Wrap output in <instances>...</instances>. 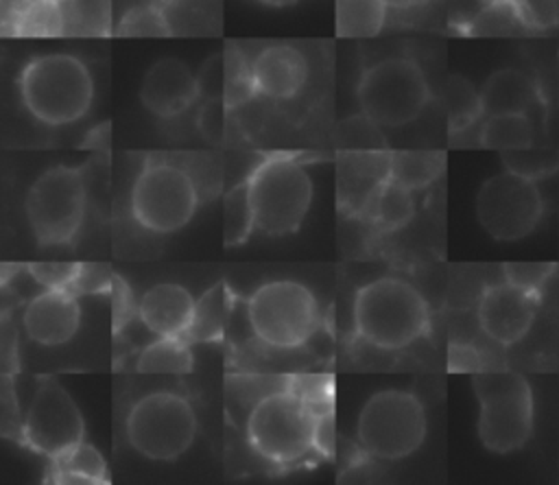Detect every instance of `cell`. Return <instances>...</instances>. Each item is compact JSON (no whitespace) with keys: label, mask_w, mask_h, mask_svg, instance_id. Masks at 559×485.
Wrapping results in <instances>:
<instances>
[{"label":"cell","mask_w":559,"mask_h":485,"mask_svg":"<svg viewBox=\"0 0 559 485\" xmlns=\"http://www.w3.org/2000/svg\"><path fill=\"white\" fill-rule=\"evenodd\" d=\"M258 2L269 4V7H290V4H295L297 0H258Z\"/></svg>","instance_id":"cell-43"},{"label":"cell","mask_w":559,"mask_h":485,"mask_svg":"<svg viewBox=\"0 0 559 485\" xmlns=\"http://www.w3.org/2000/svg\"><path fill=\"white\" fill-rule=\"evenodd\" d=\"M50 459V472L55 483H107V465L98 450L85 441H79Z\"/></svg>","instance_id":"cell-21"},{"label":"cell","mask_w":559,"mask_h":485,"mask_svg":"<svg viewBox=\"0 0 559 485\" xmlns=\"http://www.w3.org/2000/svg\"><path fill=\"white\" fill-rule=\"evenodd\" d=\"M391 179V153H343L338 164V197L354 212H367L382 184Z\"/></svg>","instance_id":"cell-17"},{"label":"cell","mask_w":559,"mask_h":485,"mask_svg":"<svg viewBox=\"0 0 559 485\" xmlns=\"http://www.w3.org/2000/svg\"><path fill=\"white\" fill-rule=\"evenodd\" d=\"M81 321V306L76 293L70 288H44L35 295L22 315L24 330L31 341L39 345H61L70 341Z\"/></svg>","instance_id":"cell-16"},{"label":"cell","mask_w":559,"mask_h":485,"mask_svg":"<svg viewBox=\"0 0 559 485\" xmlns=\"http://www.w3.org/2000/svg\"><path fill=\"white\" fill-rule=\"evenodd\" d=\"M114 284V275L103 264H81L79 277L72 284V293H98Z\"/></svg>","instance_id":"cell-39"},{"label":"cell","mask_w":559,"mask_h":485,"mask_svg":"<svg viewBox=\"0 0 559 485\" xmlns=\"http://www.w3.org/2000/svg\"><path fill=\"white\" fill-rule=\"evenodd\" d=\"M114 330L118 332L120 326H124L131 317V295H129V288L127 284L114 275Z\"/></svg>","instance_id":"cell-41"},{"label":"cell","mask_w":559,"mask_h":485,"mask_svg":"<svg viewBox=\"0 0 559 485\" xmlns=\"http://www.w3.org/2000/svg\"><path fill=\"white\" fill-rule=\"evenodd\" d=\"M424 295L402 277H378L354 297V326L362 341L380 350H402L428 332Z\"/></svg>","instance_id":"cell-2"},{"label":"cell","mask_w":559,"mask_h":485,"mask_svg":"<svg viewBox=\"0 0 559 485\" xmlns=\"http://www.w3.org/2000/svg\"><path fill=\"white\" fill-rule=\"evenodd\" d=\"M199 192L192 177L168 162H148L131 188V214L148 232L173 234L197 212Z\"/></svg>","instance_id":"cell-11"},{"label":"cell","mask_w":559,"mask_h":485,"mask_svg":"<svg viewBox=\"0 0 559 485\" xmlns=\"http://www.w3.org/2000/svg\"><path fill=\"white\" fill-rule=\"evenodd\" d=\"M11 35L59 37L66 35L63 7L57 0H20L11 13Z\"/></svg>","instance_id":"cell-22"},{"label":"cell","mask_w":559,"mask_h":485,"mask_svg":"<svg viewBox=\"0 0 559 485\" xmlns=\"http://www.w3.org/2000/svg\"><path fill=\"white\" fill-rule=\"evenodd\" d=\"M255 229V214L247 181L231 188L223 199V245L238 247Z\"/></svg>","instance_id":"cell-29"},{"label":"cell","mask_w":559,"mask_h":485,"mask_svg":"<svg viewBox=\"0 0 559 485\" xmlns=\"http://www.w3.org/2000/svg\"><path fill=\"white\" fill-rule=\"evenodd\" d=\"M544 212L535 179L504 170L489 177L476 197V216L485 232L498 240L528 236Z\"/></svg>","instance_id":"cell-12"},{"label":"cell","mask_w":559,"mask_h":485,"mask_svg":"<svg viewBox=\"0 0 559 485\" xmlns=\"http://www.w3.org/2000/svg\"><path fill=\"white\" fill-rule=\"evenodd\" d=\"M384 0H336L338 37H373L386 20Z\"/></svg>","instance_id":"cell-25"},{"label":"cell","mask_w":559,"mask_h":485,"mask_svg":"<svg viewBox=\"0 0 559 485\" xmlns=\"http://www.w3.org/2000/svg\"><path fill=\"white\" fill-rule=\"evenodd\" d=\"M83 415L72 395L55 378H41L22 424L24 441L33 450L55 457L83 441Z\"/></svg>","instance_id":"cell-13"},{"label":"cell","mask_w":559,"mask_h":485,"mask_svg":"<svg viewBox=\"0 0 559 485\" xmlns=\"http://www.w3.org/2000/svg\"><path fill=\"white\" fill-rule=\"evenodd\" d=\"M118 37H168L173 28L166 20L162 4H138L129 9L116 28Z\"/></svg>","instance_id":"cell-32"},{"label":"cell","mask_w":559,"mask_h":485,"mask_svg":"<svg viewBox=\"0 0 559 485\" xmlns=\"http://www.w3.org/2000/svg\"><path fill=\"white\" fill-rule=\"evenodd\" d=\"M362 116L378 127H404L413 122L430 98L421 68L404 57H389L369 66L358 81Z\"/></svg>","instance_id":"cell-8"},{"label":"cell","mask_w":559,"mask_h":485,"mask_svg":"<svg viewBox=\"0 0 559 485\" xmlns=\"http://www.w3.org/2000/svg\"><path fill=\"white\" fill-rule=\"evenodd\" d=\"M367 214H371V218L386 232L404 227L415 214L413 190L395 179H386L373 197Z\"/></svg>","instance_id":"cell-27"},{"label":"cell","mask_w":559,"mask_h":485,"mask_svg":"<svg viewBox=\"0 0 559 485\" xmlns=\"http://www.w3.org/2000/svg\"><path fill=\"white\" fill-rule=\"evenodd\" d=\"M194 306L197 299H192L188 288L175 282H162L142 295L138 315L155 336H186Z\"/></svg>","instance_id":"cell-19"},{"label":"cell","mask_w":559,"mask_h":485,"mask_svg":"<svg viewBox=\"0 0 559 485\" xmlns=\"http://www.w3.org/2000/svg\"><path fill=\"white\" fill-rule=\"evenodd\" d=\"M480 100L483 114L487 116L528 114L542 103L533 79L513 68H502L493 72L480 90Z\"/></svg>","instance_id":"cell-20"},{"label":"cell","mask_w":559,"mask_h":485,"mask_svg":"<svg viewBox=\"0 0 559 485\" xmlns=\"http://www.w3.org/2000/svg\"><path fill=\"white\" fill-rule=\"evenodd\" d=\"M251 70L258 94L275 100L293 98L308 79L306 57L288 44H271L262 48L255 55Z\"/></svg>","instance_id":"cell-18"},{"label":"cell","mask_w":559,"mask_h":485,"mask_svg":"<svg viewBox=\"0 0 559 485\" xmlns=\"http://www.w3.org/2000/svg\"><path fill=\"white\" fill-rule=\"evenodd\" d=\"M199 94L197 74L177 57L157 59L146 70L140 85L142 105L159 118L183 114Z\"/></svg>","instance_id":"cell-15"},{"label":"cell","mask_w":559,"mask_h":485,"mask_svg":"<svg viewBox=\"0 0 559 485\" xmlns=\"http://www.w3.org/2000/svg\"><path fill=\"white\" fill-rule=\"evenodd\" d=\"M229 315V291L225 282L207 288L201 299H197L192 323L186 332L190 341H218L225 334V323Z\"/></svg>","instance_id":"cell-23"},{"label":"cell","mask_w":559,"mask_h":485,"mask_svg":"<svg viewBox=\"0 0 559 485\" xmlns=\"http://www.w3.org/2000/svg\"><path fill=\"white\" fill-rule=\"evenodd\" d=\"M526 31L513 2L483 4V9L467 22V35L476 37H511Z\"/></svg>","instance_id":"cell-31"},{"label":"cell","mask_w":559,"mask_h":485,"mask_svg":"<svg viewBox=\"0 0 559 485\" xmlns=\"http://www.w3.org/2000/svg\"><path fill=\"white\" fill-rule=\"evenodd\" d=\"M426 428L428 419L419 398L402 389H382L360 409L356 435L367 454L397 461L424 443Z\"/></svg>","instance_id":"cell-6"},{"label":"cell","mask_w":559,"mask_h":485,"mask_svg":"<svg viewBox=\"0 0 559 485\" xmlns=\"http://www.w3.org/2000/svg\"><path fill=\"white\" fill-rule=\"evenodd\" d=\"M24 107L39 122L59 127L87 114L94 98V83L87 66L66 52L33 57L20 74Z\"/></svg>","instance_id":"cell-3"},{"label":"cell","mask_w":559,"mask_h":485,"mask_svg":"<svg viewBox=\"0 0 559 485\" xmlns=\"http://www.w3.org/2000/svg\"><path fill=\"white\" fill-rule=\"evenodd\" d=\"M225 109L227 103L223 98H207L199 111V129L207 140H221L225 133Z\"/></svg>","instance_id":"cell-38"},{"label":"cell","mask_w":559,"mask_h":485,"mask_svg":"<svg viewBox=\"0 0 559 485\" xmlns=\"http://www.w3.org/2000/svg\"><path fill=\"white\" fill-rule=\"evenodd\" d=\"M480 144L496 151H515L533 146V125L526 114L487 116L478 135Z\"/></svg>","instance_id":"cell-26"},{"label":"cell","mask_w":559,"mask_h":485,"mask_svg":"<svg viewBox=\"0 0 559 485\" xmlns=\"http://www.w3.org/2000/svg\"><path fill=\"white\" fill-rule=\"evenodd\" d=\"M192 352L183 336H157L135 360L140 374H188L192 369Z\"/></svg>","instance_id":"cell-24"},{"label":"cell","mask_w":559,"mask_h":485,"mask_svg":"<svg viewBox=\"0 0 559 485\" xmlns=\"http://www.w3.org/2000/svg\"><path fill=\"white\" fill-rule=\"evenodd\" d=\"M197 437L192 404L170 391L146 393L127 415V439L135 452L151 461L179 459Z\"/></svg>","instance_id":"cell-9"},{"label":"cell","mask_w":559,"mask_h":485,"mask_svg":"<svg viewBox=\"0 0 559 485\" xmlns=\"http://www.w3.org/2000/svg\"><path fill=\"white\" fill-rule=\"evenodd\" d=\"M502 159H504L507 170H513L528 179H539V177L552 173L557 166V157L550 151H542L535 146L502 151Z\"/></svg>","instance_id":"cell-33"},{"label":"cell","mask_w":559,"mask_h":485,"mask_svg":"<svg viewBox=\"0 0 559 485\" xmlns=\"http://www.w3.org/2000/svg\"><path fill=\"white\" fill-rule=\"evenodd\" d=\"M445 109H448V125L450 131H463L469 125L476 122V118L483 114V100H480V92H476L469 81H465L463 76H450L445 83Z\"/></svg>","instance_id":"cell-30"},{"label":"cell","mask_w":559,"mask_h":485,"mask_svg":"<svg viewBox=\"0 0 559 485\" xmlns=\"http://www.w3.org/2000/svg\"><path fill=\"white\" fill-rule=\"evenodd\" d=\"M555 273V264L542 262V264H528V262H509L504 264V277L507 282L522 286L531 293L542 291V286L546 284V280Z\"/></svg>","instance_id":"cell-36"},{"label":"cell","mask_w":559,"mask_h":485,"mask_svg":"<svg viewBox=\"0 0 559 485\" xmlns=\"http://www.w3.org/2000/svg\"><path fill=\"white\" fill-rule=\"evenodd\" d=\"M445 155L437 151H397L391 153V179L417 190L428 186L443 170Z\"/></svg>","instance_id":"cell-28"},{"label":"cell","mask_w":559,"mask_h":485,"mask_svg":"<svg viewBox=\"0 0 559 485\" xmlns=\"http://www.w3.org/2000/svg\"><path fill=\"white\" fill-rule=\"evenodd\" d=\"M247 186L260 232L286 236L301 227L312 201V179L297 159L288 155L262 159Z\"/></svg>","instance_id":"cell-5"},{"label":"cell","mask_w":559,"mask_h":485,"mask_svg":"<svg viewBox=\"0 0 559 485\" xmlns=\"http://www.w3.org/2000/svg\"><path fill=\"white\" fill-rule=\"evenodd\" d=\"M389 7H393V9H415V7H419V4H424L426 0H384Z\"/></svg>","instance_id":"cell-42"},{"label":"cell","mask_w":559,"mask_h":485,"mask_svg":"<svg viewBox=\"0 0 559 485\" xmlns=\"http://www.w3.org/2000/svg\"><path fill=\"white\" fill-rule=\"evenodd\" d=\"M526 31H548L559 22V0H513Z\"/></svg>","instance_id":"cell-34"},{"label":"cell","mask_w":559,"mask_h":485,"mask_svg":"<svg viewBox=\"0 0 559 485\" xmlns=\"http://www.w3.org/2000/svg\"><path fill=\"white\" fill-rule=\"evenodd\" d=\"M87 188L83 170L52 166L41 173L26 192V221L39 245L70 242L83 223Z\"/></svg>","instance_id":"cell-10"},{"label":"cell","mask_w":559,"mask_h":485,"mask_svg":"<svg viewBox=\"0 0 559 485\" xmlns=\"http://www.w3.org/2000/svg\"><path fill=\"white\" fill-rule=\"evenodd\" d=\"M57 2H66V0H57Z\"/></svg>","instance_id":"cell-46"},{"label":"cell","mask_w":559,"mask_h":485,"mask_svg":"<svg viewBox=\"0 0 559 485\" xmlns=\"http://www.w3.org/2000/svg\"><path fill=\"white\" fill-rule=\"evenodd\" d=\"M153 2H157V4H162V7H168V4H177V2H181V0H153Z\"/></svg>","instance_id":"cell-44"},{"label":"cell","mask_w":559,"mask_h":485,"mask_svg":"<svg viewBox=\"0 0 559 485\" xmlns=\"http://www.w3.org/2000/svg\"><path fill=\"white\" fill-rule=\"evenodd\" d=\"M247 321L262 343L290 350L306 343L319 326L317 299L295 280H273L247 299Z\"/></svg>","instance_id":"cell-7"},{"label":"cell","mask_w":559,"mask_h":485,"mask_svg":"<svg viewBox=\"0 0 559 485\" xmlns=\"http://www.w3.org/2000/svg\"><path fill=\"white\" fill-rule=\"evenodd\" d=\"M197 81H199V92L205 98H223L225 85H227V55L218 52L207 57L197 74Z\"/></svg>","instance_id":"cell-37"},{"label":"cell","mask_w":559,"mask_h":485,"mask_svg":"<svg viewBox=\"0 0 559 485\" xmlns=\"http://www.w3.org/2000/svg\"><path fill=\"white\" fill-rule=\"evenodd\" d=\"M448 369L450 371H483V358L480 354L465 343H450L448 347Z\"/></svg>","instance_id":"cell-40"},{"label":"cell","mask_w":559,"mask_h":485,"mask_svg":"<svg viewBox=\"0 0 559 485\" xmlns=\"http://www.w3.org/2000/svg\"><path fill=\"white\" fill-rule=\"evenodd\" d=\"M539 295L511 282L491 284L478 301L480 330L500 345L518 343L533 326Z\"/></svg>","instance_id":"cell-14"},{"label":"cell","mask_w":559,"mask_h":485,"mask_svg":"<svg viewBox=\"0 0 559 485\" xmlns=\"http://www.w3.org/2000/svg\"><path fill=\"white\" fill-rule=\"evenodd\" d=\"M328 419L330 415H321L304 393L273 391L253 404L247 417V439L262 459L290 465L319 446L321 426Z\"/></svg>","instance_id":"cell-1"},{"label":"cell","mask_w":559,"mask_h":485,"mask_svg":"<svg viewBox=\"0 0 559 485\" xmlns=\"http://www.w3.org/2000/svg\"><path fill=\"white\" fill-rule=\"evenodd\" d=\"M474 393L480 402L478 437L491 452L520 450L533 430V393L515 371H476Z\"/></svg>","instance_id":"cell-4"},{"label":"cell","mask_w":559,"mask_h":485,"mask_svg":"<svg viewBox=\"0 0 559 485\" xmlns=\"http://www.w3.org/2000/svg\"><path fill=\"white\" fill-rule=\"evenodd\" d=\"M500 2H513V0H480V4H500Z\"/></svg>","instance_id":"cell-45"},{"label":"cell","mask_w":559,"mask_h":485,"mask_svg":"<svg viewBox=\"0 0 559 485\" xmlns=\"http://www.w3.org/2000/svg\"><path fill=\"white\" fill-rule=\"evenodd\" d=\"M81 264L76 262H33L28 264L31 277L44 288H70L76 282Z\"/></svg>","instance_id":"cell-35"}]
</instances>
